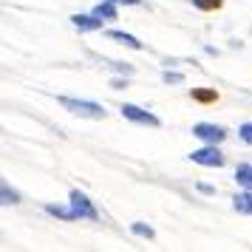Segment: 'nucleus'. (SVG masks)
Segmentation results:
<instances>
[{
	"instance_id": "6",
	"label": "nucleus",
	"mask_w": 252,
	"mask_h": 252,
	"mask_svg": "<svg viewBox=\"0 0 252 252\" xmlns=\"http://www.w3.org/2000/svg\"><path fill=\"white\" fill-rule=\"evenodd\" d=\"M71 23L77 26V29H80V32H99V29H102V17H96V14H74V17H71Z\"/></svg>"
},
{
	"instance_id": "18",
	"label": "nucleus",
	"mask_w": 252,
	"mask_h": 252,
	"mask_svg": "<svg viewBox=\"0 0 252 252\" xmlns=\"http://www.w3.org/2000/svg\"><path fill=\"white\" fill-rule=\"evenodd\" d=\"M198 190H201V193H216V187H213V184H198Z\"/></svg>"
},
{
	"instance_id": "11",
	"label": "nucleus",
	"mask_w": 252,
	"mask_h": 252,
	"mask_svg": "<svg viewBox=\"0 0 252 252\" xmlns=\"http://www.w3.org/2000/svg\"><path fill=\"white\" fill-rule=\"evenodd\" d=\"M94 14L96 17H102V20H116V3H111V0H99V6L94 9Z\"/></svg>"
},
{
	"instance_id": "14",
	"label": "nucleus",
	"mask_w": 252,
	"mask_h": 252,
	"mask_svg": "<svg viewBox=\"0 0 252 252\" xmlns=\"http://www.w3.org/2000/svg\"><path fill=\"white\" fill-rule=\"evenodd\" d=\"M133 232L136 235H142V238H156V232H153V227H148V224H142V221H133Z\"/></svg>"
},
{
	"instance_id": "7",
	"label": "nucleus",
	"mask_w": 252,
	"mask_h": 252,
	"mask_svg": "<svg viewBox=\"0 0 252 252\" xmlns=\"http://www.w3.org/2000/svg\"><path fill=\"white\" fill-rule=\"evenodd\" d=\"M232 210L235 213H244V216H252V190H244L232 198Z\"/></svg>"
},
{
	"instance_id": "10",
	"label": "nucleus",
	"mask_w": 252,
	"mask_h": 252,
	"mask_svg": "<svg viewBox=\"0 0 252 252\" xmlns=\"http://www.w3.org/2000/svg\"><path fill=\"white\" fill-rule=\"evenodd\" d=\"M235 182H238L244 190H252V164H238V167H235Z\"/></svg>"
},
{
	"instance_id": "8",
	"label": "nucleus",
	"mask_w": 252,
	"mask_h": 252,
	"mask_svg": "<svg viewBox=\"0 0 252 252\" xmlns=\"http://www.w3.org/2000/svg\"><path fill=\"white\" fill-rule=\"evenodd\" d=\"M46 213H48V216H57V218H63V221H77V213H74V207L46 204Z\"/></svg>"
},
{
	"instance_id": "2",
	"label": "nucleus",
	"mask_w": 252,
	"mask_h": 252,
	"mask_svg": "<svg viewBox=\"0 0 252 252\" xmlns=\"http://www.w3.org/2000/svg\"><path fill=\"white\" fill-rule=\"evenodd\" d=\"M68 201H71V207H74L77 218H85V221H96V218H99L96 207L91 204V198H88V195L82 193V190H71Z\"/></svg>"
},
{
	"instance_id": "17",
	"label": "nucleus",
	"mask_w": 252,
	"mask_h": 252,
	"mask_svg": "<svg viewBox=\"0 0 252 252\" xmlns=\"http://www.w3.org/2000/svg\"><path fill=\"white\" fill-rule=\"evenodd\" d=\"M164 82L170 85V82H184L182 74H176V71H164Z\"/></svg>"
},
{
	"instance_id": "1",
	"label": "nucleus",
	"mask_w": 252,
	"mask_h": 252,
	"mask_svg": "<svg viewBox=\"0 0 252 252\" xmlns=\"http://www.w3.org/2000/svg\"><path fill=\"white\" fill-rule=\"evenodd\" d=\"M63 108H68L71 114L77 116H88V119H105V108L96 102H88V99H71V96H60L57 99Z\"/></svg>"
},
{
	"instance_id": "3",
	"label": "nucleus",
	"mask_w": 252,
	"mask_h": 252,
	"mask_svg": "<svg viewBox=\"0 0 252 252\" xmlns=\"http://www.w3.org/2000/svg\"><path fill=\"white\" fill-rule=\"evenodd\" d=\"M122 116L125 119H130V122H136V125H148V127H159L161 122L156 119V116L150 114V111H145V108H139V105H130V102H125L122 108Z\"/></svg>"
},
{
	"instance_id": "19",
	"label": "nucleus",
	"mask_w": 252,
	"mask_h": 252,
	"mask_svg": "<svg viewBox=\"0 0 252 252\" xmlns=\"http://www.w3.org/2000/svg\"><path fill=\"white\" fill-rule=\"evenodd\" d=\"M111 3H125V6H139L142 0H111Z\"/></svg>"
},
{
	"instance_id": "4",
	"label": "nucleus",
	"mask_w": 252,
	"mask_h": 252,
	"mask_svg": "<svg viewBox=\"0 0 252 252\" xmlns=\"http://www.w3.org/2000/svg\"><path fill=\"white\" fill-rule=\"evenodd\" d=\"M193 136H198L207 145H221L224 136H227V130L221 125H213V122H198V125H193Z\"/></svg>"
},
{
	"instance_id": "16",
	"label": "nucleus",
	"mask_w": 252,
	"mask_h": 252,
	"mask_svg": "<svg viewBox=\"0 0 252 252\" xmlns=\"http://www.w3.org/2000/svg\"><path fill=\"white\" fill-rule=\"evenodd\" d=\"M238 136L247 142V145H252V122H244V125L238 127Z\"/></svg>"
},
{
	"instance_id": "13",
	"label": "nucleus",
	"mask_w": 252,
	"mask_h": 252,
	"mask_svg": "<svg viewBox=\"0 0 252 252\" xmlns=\"http://www.w3.org/2000/svg\"><path fill=\"white\" fill-rule=\"evenodd\" d=\"M195 9H201V12H216V9H221V3L224 0H190Z\"/></svg>"
},
{
	"instance_id": "15",
	"label": "nucleus",
	"mask_w": 252,
	"mask_h": 252,
	"mask_svg": "<svg viewBox=\"0 0 252 252\" xmlns=\"http://www.w3.org/2000/svg\"><path fill=\"white\" fill-rule=\"evenodd\" d=\"M17 201H20L17 190H12L9 184H3V204H17Z\"/></svg>"
},
{
	"instance_id": "5",
	"label": "nucleus",
	"mask_w": 252,
	"mask_h": 252,
	"mask_svg": "<svg viewBox=\"0 0 252 252\" xmlns=\"http://www.w3.org/2000/svg\"><path fill=\"white\" fill-rule=\"evenodd\" d=\"M190 159H193L195 164H204V167H221V164H224V153L218 150V145H207V148L193 150Z\"/></svg>"
},
{
	"instance_id": "9",
	"label": "nucleus",
	"mask_w": 252,
	"mask_h": 252,
	"mask_svg": "<svg viewBox=\"0 0 252 252\" xmlns=\"http://www.w3.org/2000/svg\"><path fill=\"white\" fill-rule=\"evenodd\" d=\"M108 37L114 40V43H122V46H127V48H142V40H136L133 34H125V32H108Z\"/></svg>"
},
{
	"instance_id": "12",
	"label": "nucleus",
	"mask_w": 252,
	"mask_h": 252,
	"mask_svg": "<svg viewBox=\"0 0 252 252\" xmlns=\"http://www.w3.org/2000/svg\"><path fill=\"white\" fill-rule=\"evenodd\" d=\"M193 99L195 102H216L218 94L213 88H193Z\"/></svg>"
}]
</instances>
